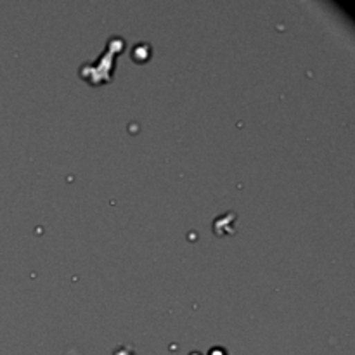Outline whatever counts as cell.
<instances>
[{
    "label": "cell",
    "instance_id": "2",
    "mask_svg": "<svg viewBox=\"0 0 355 355\" xmlns=\"http://www.w3.org/2000/svg\"><path fill=\"white\" fill-rule=\"evenodd\" d=\"M151 47L147 44H139L132 49V60L137 61V63H144V61L149 60Z\"/></svg>",
    "mask_w": 355,
    "mask_h": 355
},
{
    "label": "cell",
    "instance_id": "3",
    "mask_svg": "<svg viewBox=\"0 0 355 355\" xmlns=\"http://www.w3.org/2000/svg\"><path fill=\"white\" fill-rule=\"evenodd\" d=\"M113 355H137V354L134 352V348L129 347V345H122V347H118L115 352H113Z\"/></svg>",
    "mask_w": 355,
    "mask_h": 355
},
{
    "label": "cell",
    "instance_id": "4",
    "mask_svg": "<svg viewBox=\"0 0 355 355\" xmlns=\"http://www.w3.org/2000/svg\"><path fill=\"white\" fill-rule=\"evenodd\" d=\"M210 355H226V352L220 350V348H213V350L210 352Z\"/></svg>",
    "mask_w": 355,
    "mask_h": 355
},
{
    "label": "cell",
    "instance_id": "1",
    "mask_svg": "<svg viewBox=\"0 0 355 355\" xmlns=\"http://www.w3.org/2000/svg\"><path fill=\"white\" fill-rule=\"evenodd\" d=\"M125 49V40L122 37H113L109 39L108 47L99 57L98 64H84L80 68V77L87 80L91 85H102L108 84L111 80L113 75V61H115L116 54H120Z\"/></svg>",
    "mask_w": 355,
    "mask_h": 355
}]
</instances>
